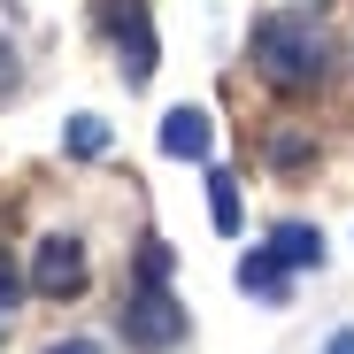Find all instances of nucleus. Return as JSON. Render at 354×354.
I'll return each mask as SVG.
<instances>
[{"label": "nucleus", "mask_w": 354, "mask_h": 354, "mask_svg": "<svg viewBox=\"0 0 354 354\" xmlns=\"http://www.w3.org/2000/svg\"><path fill=\"white\" fill-rule=\"evenodd\" d=\"M247 54H254L262 85L308 93V85L324 77V62H331V39H324V24H308V16H262L254 39H247Z\"/></svg>", "instance_id": "f257e3e1"}, {"label": "nucleus", "mask_w": 354, "mask_h": 354, "mask_svg": "<svg viewBox=\"0 0 354 354\" xmlns=\"http://www.w3.org/2000/svg\"><path fill=\"white\" fill-rule=\"evenodd\" d=\"M115 331H124V346H139V354H169L177 339L193 331V316H185V301H177L169 285H131Z\"/></svg>", "instance_id": "f03ea898"}, {"label": "nucleus", "mask_w": 354, "mask_h": 354, "mask_svg": "<svg viewBox=\"0 0 354 354\" xmlns=\"http://www.w3.org/2000/svg\"><path fill=\"white\" fill-rule=\"evenodd\" d=\"M85 239H70V231H46L39 254H31V292H46V301H77L85 292Z\"/></svg>", "instance_id": "7ed1b4c3"}, {"label": "nucleus", "mask_w": 354, "mask_h": 354, "mask_svg": "<svg viewBox=\"0 0 354 354\" xmlns=\"http://www.w3.org/2000/svg\"><path fill=\"white\" fill-rule=\"evenodd\" d=\"M108 8L124 16V24H115V54H124V77H131V85H147V77H154V31H147V0H108Z\"/></svg>", "instance_id": "20e7f679"}, {"label": "nucleus", "mask_w": 354, "mask_h": 354, "mask_svg": "<svg viewBox=\"0 0 354 354\" xmlns=\"http://www.w3.org/2000/svg\"><path fill=\"white\" fill-rule=\"evenodd\" d=\"M208 147H216L208 108H169V115H162V154H169V162H208Z\"/></svg>", "instance_id": "39448f33"}, {"label": "nucleus", "mask_w": 354, "mask_h": 354, "mask_svg": "<svg viewBox=\"0 0 354 354\" xmlns=\"http://www.w3.org/2000/svg\"><path fill=\"white\" fill-rule=\"evenodd\" d=\"M239 292H254V301H270V308L292 301V270L277 262V247H254V254L239 262Z\"/></svg>", "instance_id": "423d86ee"}, {"label": "nucleus", "mask_w": 354, "mask_h": 354, "mask_svg": "<svg viewBox=\"0 0 354 354\" xmlns=\"http://www.w3.org/2000/svg\"><path fill=\"white\" fill-rule=\"evenodd\" d=\"M270 247H277L285 270H324V231H316V223H277Z\"/></svg>", "instance_id": "0eeeda50"}, {"label": "nucleus", "mask_w": 354, "mask_h": 354, "mask_svg": "<svg viewBox=\"0 0 354 354\" xmlns=\"http://www.w3.org/2000/svg\"><path fill=\"white\" fill-rule=\"evenodd\" d=\"M208 223L223 231V239L239 231V177L231 169H208Z\"/></svg>", "instance_id": "6e6552de"}, {"label": "nucleus", "mask_w": 354, "mask_h": 354, "mask_svg": "<svg viewBox=\"0 0 354 354\" xmlns=\"http://www.w3.org/2000/svg\"><path fill=\"white\" fill-rule=\"evenodd\" d=\"M62 147H70V162H100V154H108V124H100V115H70V124H62Z\"/></svg>", "instance_id": "1a4fd4ad"}, {"label": "nucleus", "mask_w": 354, "mask_h": 354, "mask_svg": "<svg viewBox=\"0 0 354 354\" xmlns=\"http://www.w3.org/2000/svg\"><path fill=\"white\" fill-rule=\"evenodd\" d=\"M24 292H31V270H16L8 254H0V316H8V308L24 301Z\"/></svg>", "instance_id": "9d476101"}, {"label": "nucleus", "mask_w": 354, "mask_h": 354, "mask_svg": "<svg viewBox=\"0 0 354 354\" xmlns=\"http://www.w3.org/2000/svg\"><path fill=\"white\" fill-rule=\"evenodd\" d=\"M139 285H169V247H162V239L139 247Z\"/></svg>", "instance_id": "9b49d317"}, {"label": "nucleus", "mask_w": 354, "mask_h": 354, "mask_svg": "<svg viewBox=\"0 0 354 354\" xmlns=\"http://www.w3.org/2000/svg\"><path fill=\"white\" fill-rule=\"evenodd\" d=\"M301 147H308L301 131H277V139H270V162H277V169H301Z\"/></svg>", "instance_id": "f8f14e48"}, {"label": "nucleus", "mask_w": 354, "mask_h": 354, "mask_svg": "<svg viewBox=\"0 0 354 354\" xmlns=\"http://www.w3.org/2000/svg\"><path fill=\"white\" fill-rule=\"evenodd\" d=\"M46 354H108V346H100V339H54Z\"/></svg>", "instance_id": "ddd939ff"}, {"label": "nucleus", "mask_w": 354, "mask_h": 354, "mask_svg": "<svg viewBox=\"0 0 354 354\" xmlns=\"http://www.w3.org/2000/svg\"><path fill=\"white\" fill-rule=\"evenodd\" d=\"M8 85H16V46L0 39V93H8Z\"/></svg>", "instance_id": "4468645a"}, {"label": "nucleus", "mask_w": 354, "mask_h": 354, "mask_svg": "<svg viewBox=\"0 0 354 354\" xmlns=\"http://www.w3.org/2000/svg\"><path fill=\"white\" fill-rule=\"evenodd\" d=\"M324 354H354V331H331V339H324Z\"/></svg>", "instance_id": "2eb2a0df"}]
</instances>
